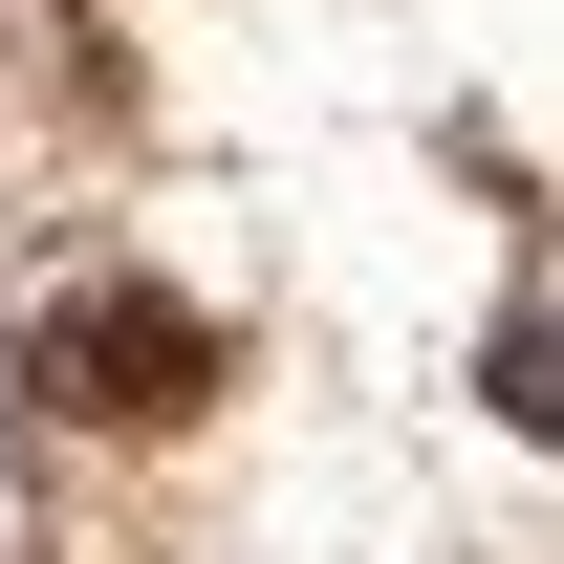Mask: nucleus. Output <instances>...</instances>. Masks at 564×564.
<instances>
[{
	"label": "nucleus",
	"mask_w": 564,
	"mask_h": 564,
	"mask_svg": "<svg viewBox=\"0 0 564 564\" xmlns=\"http://www.w3.org/2000/svg\"><path fill=\"white\" fill-rule=\"evenodd\" d=\"M22 391H44L66 434H174V413L217 391V326L174 304V282H87V304H44Z\"/></svg>",
	"instance_id": "obj_1"
}]
</instances>
